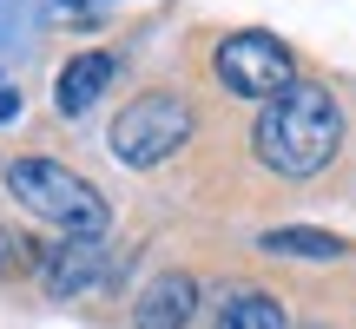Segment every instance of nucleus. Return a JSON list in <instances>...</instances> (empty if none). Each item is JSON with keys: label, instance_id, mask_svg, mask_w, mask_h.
<instances>
[{"label": "nucleus", "instance_id": "obj_1", "mask_svg": "<svg viewBox=\"0 0 356 329\" xmlns=\"http://www.w3.org/2000/svg\"><path fill=\"white\" fill-rule=\"evenodd\" d=\"M251 145L277 178H317L323 164L337 158V145H343V112H337L330 86L297 79L284 99H270L264 112H257Z\"/></svg>", "mask_w": 356, "mask_h": 329}, {"label": "nucleus", "instance_id": "obj_2", "mask_svg": "<svg viewBox=\"0 0 356 329\" xmlns=\"http://www.w3.org/2000/svg\"><path fill=\"white\" fill-rule=\"evenodd\" d=\"M7 191L40 217V224L66 230V237H106V224H113L106 198L60 158H13L7 164Z\"/></svg>", "mask_w": 356, "mask_h": 329}, {"label": "nucleus", "instance_id": "obj_3", "mask_svg": "<svg viewBox=\"0 0 356 329\" xmlns=\"http://www.w3.org/2000/svg\"><path fill=\"white\" fill-rule=\"evenodd\" d=\"M191 132H198V112H191L178 92H139V99L113 119V158L132 164V171H152V164H165Z\"/></svg>", "mask_w": 356, "mask_h": 329}, {"label": "nucleus", "instance_id": "obj_4", "mask_svg": "<svg viewBox=\"0 0 356 329\" xmlns=\"http://www.w3.org/2000/svg\"><path fill=\"white\" fill-rule=\"evenodd\" d=\"M211 73L225 92H238V99H284V92L297 86V53L284 47L277 33H264V26H244V33H225L211 53Z\"/></svg>", "mask_w": 356, "mask_h": 329}, {"label": "nucleus", "instance_id": "obj_5", "mask_svg": "<svg viewBox=\"0 0 356 329\" xmlns=\"http://www.w3.org/2000/svg\"><path fill=\"white\" fill-rule=\"evenodd\" d=\"M99 277H106V237H66V244H47V257H40L47 296H79Z\"/></svg>", "mask_w": 356, "mask_h": 329}, {"label": "nucleus", "instance_id": "obj_6", "mask_svg": "<svg viewBox=\"0 0 356 329\" xmlns=\"http://www.w3.org/2000/svg\"><path fill=\"white\" fill-rule=\"evenodd\" d=\"M198 317V277L191 270H159L132 303V329H185Z\"/></svg>", "mask_w": 356, "mask_h": 329}, {"label": "nucleus", "instance_id": "obj_7", "mask_svg": "<svg viewBox=\"0 0 356 329\" xmlns=\"http://www.w3.org/2000/svg\"><path fill=\"white\" fill-rule=\"evenodd\" d=\"M106 79H113V53H73L66 60V73H60V92H53V106H60L66 119H79V112H92L99 106V92H106Z\"/></svg>", "mask_w": 356, "mask_h": 329}, {"label": "nucleus", "instance_id": "obj_8", "mask_svg": "<svg viewBox=\"0 0 356 329\" xmlns=\"http://www.w3.org/2000/svg\"><path fill=\"white\" fill-rule=\"evenodd\" d=\"M211 329H291V323H284L277 296H264V290H231L225 303H218V323Z\"/></svg>", "mask_w": 356, "mask_h": 329}, {"label": "nucleus", "instance_id": "obj_9", "mask_svg": "<svg viewBox=\"0 0 356 329\" xmlns=\"http://www.w3.org/2000/svg\"><path fill=\"white\" fill-rule=\"evenodd\" d=\"M264 251L270 257H337L343 237H330V230H270Z\"/></svg>", "mask_w": 356, "mask_h": 329}, {"label": "nucleus", "instance_id": "obj_10", "mask_svg": "<svg viewBox=\"0 0 356 329\" xmlns=\"http://www.w3.org/2000/svg\"><path fill=\"white\" fill-rule=\"evenodd\" d=\"M13 112H20V92H13V86H0V126H7Z\"/></svg>", "mask_w": 356, "mask_h": 329}]
</instances>
